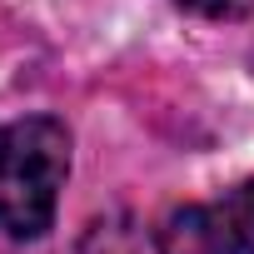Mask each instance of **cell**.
Listing matches in <instances>:
<instances>
[{"label": "cell", "mask_w": 254, "mask_h": 254, "mask_svg": "<svg viewBox=\"0 0 254 254\" xmlns=\"http://www.w3.org/2000/svg\"><path fill=\"white\" fill-rule=\"evenodd\" d=\"M80 254H145V234L130 214H105L85 229Z\"/></svg>", "instance_id": "cell-3"}, {"label": "cell", "mask_w": 254, "mask_h": 254, "mask_svg": "<svg viewBox=\"0 0 254 254\" xmlns=\"http://www.w3.org/2000/svg\"><path fill=\"white\" fill-rule=\"evenodd\" d=\"M160 254H254V175L204 204H180L155 224Z\"/></svg>", "instance_id": "cell-2"}, {"label": "cell", "mask_w": 254, "mask_h": 254, "mask_svg": "<svg viewBox=\"0 0 254 254\" xmlns=\"http://www.w3.org/2000/svg\"><path fill=\"white\" fill-rule=\"evenodd\" d=\"M70 180V130L55 115L0 125V234L40 239Z\"/></svg>", "instance_id": "cell-1"}, {"label": "cell", "mask_w": 254, "mask_h": 254, "mask_svg": "<svg viewBox=\"0 0 254 254\" xmlns=\"http://www.w3.org/2000/svg\"><path fill=\"white\" fill-rule=\"evenodd\" d=\"M175 5H185L194 15H209V20H234V15H244L254 5V0H175Z\"/></svg>", "instance_id": "cell-4"}]
</instances>
